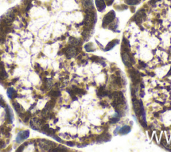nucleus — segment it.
Listing matches in <instances>:
<instances>
[{"instance_id": "nucleus-17", "label": "nucleus", "mask_w": 171, "mask_h": 152, "mask_svg": "<svg viewBox=\"0 0 171 152\" xmlns=\"http://www.w3.org/2000/svg\"><path fill=\"white\" fill-rule=\"evenodd\" d=\"M119 43V40H114L112 41H111V42H110L108 44V45H107L106 48H105V50L106 51H108L111 50V49H112L113 48H114V46H116V44H118Z\"/></svg>"}, {"instance_id": "nucleus-25", "label": "nucleus", "mask_w": 171, "mask_h": 152, "mask_svg": "<svg viewBox=\"0 0 171 152\" xmlns=\"http://www.w3.org/2000/svg\"><path fill=\"white\" fill-rule=\"evenodd\" d=\"M50 151H67V149L64 147L59 146V147L57 148H53V149H51Z\"/></svg>"}, {"instance_id": "nucleus-29", "label": "nucleus", "mask_w": 171, "mask_h": 152, "mask_svg": "<svg viewBox=\"0 0 171 152\" xmlns=\"http://www.w3.org/2000/svg\"><path fill=\"white\" fill-rule=\"evenodd\" d=\"M104 1H105V3H106L107 5H112L113 1H114V0H104Z\"/></svg>"}, {"instance_id": "nucleus-13", "label": "nucleus", "mask_w": 171, "mask_h": 152, "mask_svg": "<svg viewBox=\"0 0 171 152\" xmlns=\"http://www.w3.org/2000/svg\"><path fill=\"white\" fill-rule=\"evenodd\" d=\"M97 9L99 11H102L106 8V3L104 0H95Z\"/></svg>"}, {"instance_id": "nucleus-14", "label": "nucleus", "mask_w": 171, "mask_h": 152, "mask_svg": "<svg viewBox=\"0 0 171 152\" xmlns=\"http://www.w3.org/2000/svg\"><path fill=\"white\" fill-rule=\"evenodd\" d=\"M111 135H108V134H102V135H100V137H98L97 139V142L98 143H103V142H106L110 140Z\"/></svg>"}, {"instance_id": "nucleus-27", "label": "nucleus", "mask_w": 171, "mask_h": 152, "mask_svg": "<svg viewBox=\"0 0 171 152\" xmlns=\"http://www.w3.org/2000/svg\"><path fill=\"white\" fill-rule=\"evenodd\" d=\"M5 105V104L4 100H3L2 97H1V96H0V106H2V107H4Z\"/></svg>"}, {"instance_id": "nucleus-20", "label": "nucleus", "mask_w": 171, "mask_h": 152, "mask_svg": "<svg viewBox=\"0 0 171 152\" xmlns=\"http://www.w3.org/2000/svg\"><path fill=\"white\" fill-rule=\"evenodd\" d=\"M7 119H8L9 123H12L13 119V112L11 110V108L8 106V110H7Z\"/></svg>"}, {"instance_id": "nucleus-10", "label": "nucleus", "mask_w": 171, "mask_h": 152, "mask_svg": "<svg viewBox=\"0 0 171 152\" xmlns=\"http://www.w3.org/2000/svg\"><path fill=\"white\" fill-rule=\"evenodd\" d=\"M145 17H146V13H145L144 11L143 10V9L142 10L141 9V10L138 11V12L136 13V14L134 15V19L137 23H140L144 20Z\"/></svg>"}, {"instance_id": "nucleus-5", "label": "nucleus", "mask_w": 171, "mask_h": 152, "mask_svg": "<svg viewBox=\"0 0 171 152\" xmlns=\"http://www.w3.org/2000/svg\"><path fill=\"white\" fill-rule=\"evenodd\" d=\"M29 136V130H25V131H20L17 134L16 137V142L18 143H20L21 142L24 141L25 139H27Z\"/></svg>"}, {"instance_id": "nucleus-30", "label": "nucleus", "mask_w": 171, "mask_h": 152, "mask_svg": "<svg viewBox=\"0 0 171 152\" xmlns=\"http://www.w3.org/2000/svg\"><path fill=\"white\" fill-rule=\"evenodd\" d=\"M25 145H23L22 146H21V147H19V149H17V151H23V148L24 147Z\"/></svg>"}, {"instance_id": "nucleus-19", "label": "nucleus", "mask_w": 171, "mask_h": 152, "mask_svg": "<svg viewBox=\"0 0 171 152\" xmlns=\"http://www.w3.org/2000/svg\"><path fill=\"white\" fill-rule=\"evenodd\" d=\"M7 95H8V97L9 98H11V99L15 98V96H16V94H17L16 91H15V90L12 88H9L7 90Z\"/></svg>"}, {"instance_id": "nucleus-3", "label": "nucleus", "mask_w": 171, "mask_h": 152, "mask_svg": "<svg viewBox=\"0 0 171 152\" xmlns=\"http://www.w3.org/2000/svg\"><path fill=\"white\" fill-rule=\"evenodd\" d=\"M115 17H116V14H115V12L113 10L107 13L106 14L104 15V18H103L102 26L106 27L107 25H108L110 23H111L114 21Z\"/></svg>"}, {"instance_id": "nucleus-22", "label": "nucleus", "mask_w": 171, "mask_h": 152, "mask_svg": "<svg viewBox=\"0 0 171 152\" xmlns=\"http://www.w3.org/2000/svg\"><path fill=\"white\" fill-rule=\"evenodd\" d=\"M84 48L87 52H93V51L95 50L94 45H93L92 43H88V44L85 45Z\"/></svg>"}, {"instance_id": "nucleus-18", "label": "nucleus", "mask_w": 171, "mask_h": 152, "mask_svg": "<svg viewBox=\"0 0 171 152\" xmlns=\"http://www.w3.org/2000/svg\"><path fill=\"white\" fill-rule=\"evenodd\" d=\"M7 77V74L4 69V66H3V65L1 64L0 65V78H1V80H3Z\"/></svg>"}, {"instance_id": "nucleus-11", "label": "nucleus", "mask_w": 171, "mask_h": 152, "mask_svg": "<svg viewBox=\"0 0 171 152\" xmlns=\"http://www.w3.org/2000/svg\"><path fill=\"white\" fill-rule=\"evenodd\" d=\"M82 5L85 9L88 10V11H91L94 9L93 6V2L92 0H82Z\"/></svg>"}, {"instance_id": "nucleus-4", "label": "nucleus", "mask_w": 171, "mask_h": 152, "mask_svg": "<svg viewBox=\"0 0 171 152\" xmlns=\"http://www.w3.org/2000/svg\"><path fill=\"white\" fill-rule=\"evenodd\" d=\"M30 126L33 129L40 131V129H41L43 127V122L40 119L33 118V119L31 120Z\"/></svg>"}, {"instance_id": "nucleus-23", "label": "nucleus", "mask_w": 171, "mask_h": 152, "mask_svg": "<svg viewBox=\"0 0 171 152\" xmlns=\"http://www.w3.org/2000/svg\"><path fill=\"white\" fill-rule=\"evenodd\" d=\"M140 0H125V3L130 5H138L140 3Z\"/></svg>"}, {"instance_id": "nucleus-15", "label": "nucleus", "mask_w": 171, "mask_h": 152, "mask_svg": "<svg viewBox=\"0 0 171 152\" xmlns=\"http://www.w3.org/2000/svg\"><path fill=\"white\" fill-rule=\"evenodd\" d=\"M65 54H66L67 58H71L72 57H74L75 55L76 54V50L73 47H69V48L67 49Z\"/></svg>"}, {"instance_id": "nucleus-6", "label": "nucleus", "mask_w": 171, "mask_h": 152, "mask_svg": "<svg viewBox=\"0 0 171 152\" xmlns=\"http://www.w3.org/2000/svg\"><path fill=\"white\" fill-rule=\"evenodd\" d=\"M94 20V15L92 11H88V13H87L85 15L84 19V24L86 27H90L93 24Z\"/></svg>"}, {"instance_id": "nucleus-8", "label": "nucleus", "mask_w": 171, "mask_h": 152, "mask_svg": "<svg viewBox=\"0 0 171 152\" xmlns=\"http://www.w3.org/2000/svg\"><path fill=\"white\" fill-rule=\"evenodd\" d=\"M129 72H130V76L132 83L134 84H138L140 80V75H139L138 72L135 70H133V69L129 71Z\"/></svg>"}, {"instance_id": "nucleus-31", "label": "nucleus", "mask_w": 171, "mask_h": 152, "mask_svg": "<svg viewBox=\"0 0 171 152\" xmlns=\"http://www.w3.org/2000/svg\"><path fill=\"white\" fill-rule=\"evenodd\" d=\"M160 1V0H150V3H152V4H154V3H156L157 1Z\"/></svg>"}, {"instance_id": "nucleus-28", "label": "nucleus", "mask_w": 171, "mask_h": 152, "mask_svg": "<svg viewBox=\"0 0 171 152\" xmlns=\"http://www.w3.org/2000/svg\"><path fill=\"white\" fill-rule=\"evenodd\" d=\"M59 92L58 91H51L50 92V94H51L52 96H59Z\"/></svg>"}, {"instance_id": "nucleus-21", "label": "nucleus", "mask_w": 171, "mask_h": 152, "mask_svg": "<svg viewBox=\"0 0 171 152\" xmlns=\"http://www.w3.org/2000/svg\"><path fill=\"white\" fill-rule=\"evenodd\" d=\"M13 107H14L15 110H16L18 114L20 113V112L21 113V112H22V110H23V108L21 107L20 104L17 103V102H13Z\"/></svg>"}, {"instance_id": "nucleus-2", "label": "nucleus", "mask_w": 171, "mask_h": 152, "mask_svg": "<svg viewBox=\"0 0 171 152\" xmlns=\"http://www.w3.org/2000/svg\"><path fill=\"white\" fill-rule=\"evenodd\" d=\"M132 105L133 109H134L135 114L137 116H140L142 114V112L144 111V107H143L142 105V102L138 100L136 98H134V96L132 98Z\"/></svg>"}, {"instance_id": "nucleus-12", "label": "nucleus", "mask_w": 171, "mask_h": 152, "mask_svg": "<svg viewBox=\"0 0 171 152\" xmlns=\"http://www.w3.org/2000/svg\"><path fill=\"white\" fill-rule=\"evenodd\" d=\"M3 21L6 23H11L13 21V18H14V13L13 11H9L3 16Z\"/></svg>"}, {"instance_id": "nucleus-24", "label": "nucleus", "mask_w": 171, "mask_h": 152, "mask_svg": "<svg viewBox=\"0 0 171 152\" xmlns=\"http://www.w3.org/2000/svg\"><path fill=\"white\" fill-rule=\"evenodd\" d=\"M69 44L72 45V46H77V45L79 44V42L78 39L75 38V37H71L70 38H69Z\"/></svg>"}, {"instance_id": "nucleus-16", "label": "nucleus", "mask_w": 171, "mask_h": 152, "mask_svg": "<svg viewBox=\"0 0 171 152\" xmlns=\"http://www.w3.org/2000/svg\"><path fill=\"white\" fill-rule=\"evenodd\" d=\"M130 131H131V127L130 126L125 125L122 128H120V129H119L118 132L119 133L121 134V135H126V134L130 133Z\"/></svg>"}, {"instance_id": "nucleus-1", "label": "nucleus", "mask_w": 171, "mask_h": 152, "mask_svg": "<svg viewBox=\"0 0 171 152\" xmlns=\"http://www.w3.org/2000/svg\"><path fill=\"white\" fill-rule=\"evenodd\" d=\"M113 98L112 105L115 108L122 106L124 104L125 100L124 97L122 92H114L112 94V96Z\"/></svg>"}, {"instance_id": "nucleus-7", "label": "nucleus", "mask_w": 171, "mask_h": 152, "mask_svg": "<svg viewBox=\"0 0 171 152\" xmlns=\"http://www.w3.org/2000/svg\"><path fill=\"white\" fill-rule=\"evenodd\" d=\"M122 60L126 66L128 67V68H130L132 66V59H131L130 55L128 54V52H124L122 53Z\"/></svg>"}, {"instance_id": "nucleus-26", "label": "nucleus", "mask_w": 171, "mask_h": 152, "mask_svg": "<svg viewBox=\"0 0 171 152\" xmlns=\"http://www.w3.org/2000/svg\"><path fill=\"white\" fill-rule=\"evenodd\" d=\"M98 91H99L98 94L101 96H106L107 94H108V92H107V91L105 90V89L103 87H101L100 89L98 90Z\"/></svg>"}, {"instance_id": "nucleus-9", "label": "nucleus", "mask_w": 171, "mask_h": 152, "mask_svg": "<svg viewBox=\"0 0 171 152\" xmlns=\"http://www.w3.org/2000/svg\"><path fill=\"white\" fill-rule=\"evenodd\" d=\"M39 146H40L41 148H43V149L49 150V151H50V149H53V148L55 147V144L51 141L43 140L42 142L39 143Z\"/></svg>"}]
</instances>
